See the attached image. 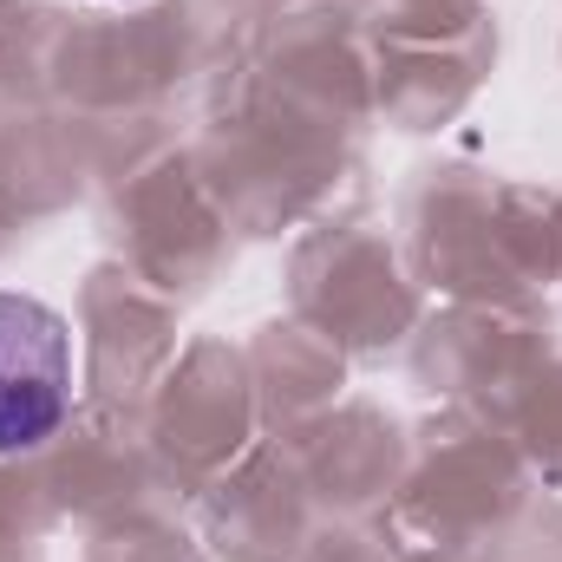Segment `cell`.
<instances>
[{
    "label": "cell",
    "instance_id": "6da1fadb",
    "mask_svg": "<svg viewBox=\"0 0 562 562\" xmlns=\"http://www.w3.org/2000/svg\"><path fill=\"white\" fill-rule=\"evenodd\" d=\"M72 406V334L66 321L0 288V451L46 445Z\"/></svg>",
    "mask_w": 562,
    "mask_h": 562
}]
</instances>
